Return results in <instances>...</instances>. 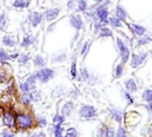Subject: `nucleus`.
<instances>
[{"mask_svg":"<svg viewBox=\"0 0 152 137\" xmlns=\"http://www.w3.org/2000/svg\"><path fill=\"white\" fill-rule=\"evenodd\" d=\"M35 75H36L37 79H39L40 82L47 83L48 81H49L51 79L54 78L55 71L53 70H51V68H41V70H39Z\"/></svg>","mask_w":152,"mask_h":137,"instance_id":"f257e3e1","label":"nucleus"},{"mask_svg":"<svg viewBox=\"0 0 152 137\" xmlns=\"http://www.w3.org/2000/svg\"><path fill=\"white\" fill-rule=\"evenodd\" d=\"M116 45H117V47L120 51V56H121V61H122V63L124 64L128 61L129 60V57H130V51L129 49L127 48V46L125 45L124 42L117 37L116 38Z\"/></svg>","mask_w":152,"mask_h":137,"instance_id":"f03ea898","label":"nucleus"},{"mask_svg":"<svg viewBox=\"0 0 152 137\" xmlns=\"http://www.w3.org/2000/svg\"><path fill=\"white\" fill-rule=\"evenodd\" d=\"M36 75H31L24 83H23L20 86V88L23 92L29 93L32 90H35L36 88Z\"/></svg>","mask_w":152,"mask_h":137,"instance_id":"7ed1b4c3","label":"nucleus"},{"mask_svg":"<svg viewBox=\"0 0 152 137\" xmlns=\"http://www.w3.org/2000/svg\"><path fill=\"white\" fill-rule=\"evenodd\" d=\"M80 116L82 118H93L96 116L97 111L96 109L93 106L91 105H84L81 108L80 110Z\"/></svg>","mask_w":152,"mask_h":137,"instance_id":"20e7f679","label":"nucleus"},{"mask_svg":"<svg viewBox=\"0 0 152 137\" xmlns=\"http://www.w3.org/2000/svg\"><path fill=\"white\" fill-rule=\"evenodd\" d=\"M148 56V53H139V54H132V61H131V65L132 68H137L140 65H141L146 58Z\"/></svg>","mask_w":152,"mask_h":137,"instance_id":"39448f33","label":"nucleus"},{"mask_svg":"<svg viewBox=\"0 0 152 137\" xmlns=\"http://www.w3.org/2000/svg\"><path fill=\"white\" fill-rule=\"evenodd\" d=\"M70 24H71V26L74 30H76L77 31L82 30L83 27V21L81 15L74 14V15L71 16V18H70Z\"/></svg>","mask_w":152,"mask_h":137,"instance_id":"423d86ee","label":"nucleus"},{"mask_svg":"<svg viewBox=\"0 0 152 137\" xmlns=\"http://www.w3.org/2000/svg\"><path fill=\"white\" fill-rule=\"evenodd\" d=\"M17 122L22 127L28 128L32 125V118L28 114H23L17 117Z\"/></svg>","mask_w":152,"mask_h":137,"instance_id":"0eeeda50","label":"nucleus"},{"mask_svg":"<svg viewBox=\"0 0 152 137\" xmlns=\"http://www.w3.org/2000/svg\"><path fill=\"white\" fill-rule=\"evenodd\" d=\"M59 13H60V11H59L58 8H50V9H48L45 12L44 16H45V19L48 22H53L58 17Z\"/></svg>","mask_w":152,"mask_h":137,"instance_id":"6e6552de","label":"nucleus"},{"mask_svg":"<svg viewBox=\"0 0 152 137\" xmlns=\"http://www.w3.org/2000/svg\"><path fill=\"white\" fill-rule=\"evenodd\" d=\"M129 28H130V30H131V31H132V34H134L136 36H140V37L143 36L144 33H145V31H146V29L144 27H142L140 25L134 24V23L130 24L129 25Z\"/></svg>","mask_w":152,"mask_h":137,"instance_id":"1a4fd4ad","label":"nucleus"},{"mask_svg":"<svg viewBox=\"0 0 152 137\" xmlns=\"http://www.w3.org/2000/svg\"><path fill=\"white\" fill-rule=\"evenodd\" d=\"M42 19H43V15L39 13V12H33L31 14V24L34 28L38 27L41 22H42Z\"/></svg>","mask_w":152,"mask_h":137,"instance_id":"9d476101","label":"nucleus"},{"mask_svg":"<svg viewBox=\"0 0 152 137\" xmlns=\"http://www.w3.org/2000/svg\"><path fill=\"white\" fill-rule=\"evenodd\" d=\"M115 16L116 18H118L121 22H125L126 21V18H127V13L125 11V9L118 5L115 8Z\"/></svg>","mask_w":152,"mask_h":137,"instance_id":"9b49d317","label":"nucleus"},{"mask_svg":"<svg viewBox=\"0 0 152 137\" xmlns=\"http://www.w3.org/2000/svg\"><path fill=\"white\" fill-rule=\"evenodd\" d=\"M36 41V38L32 35H27L23 38V41L21 43L22 47H28L31 45H33Z\"/></svg>","mask_w":152,"mask_h":137,"instance_id":"f8f14e48","label":"nucleus"},{"mask_svg":"<svg viewBox=\"0 0 152 137\" xmlns=\"http://www.w3.org/2000/svg\"><path fill=\"white\" fill-rule=\"evenodd\" d=\"M15 117L9 113V112H6L4 114V124L6 125H8L9 127H14L15 125Z\"/></svg>","mask_w":152,"mask_h":137,"instance_id":"ddd939ff","label":"nucleus"},{"mask_svg":"<svg viewBox=\"0 0 152 137\" xmlns=\"http://www.w3.org/2000/svg\"><path fill=\"white\" fill-rule=\"evenodd\" d=\"M125 87H126L127 91L130 93H135L138 90V87L132 79H130L125 81Z\"/></svg>","mask_w":152,"mask_h":137,"instance_id":"4468645a","label":"nucleus"},{"mask_svg":"<svg viewBox=\"0 0 152 137\" xmlns=\"http://www.w3.org/2000/svg\"><path fill=\"white\" fill-rule=\"evenodd\" d=\"M29 5H30L29 0H15L13 3V6L15 8H19V9L27 8Z\"/></svg>","mask_w":152,"mask_h":137,"instance_id":"2eb2a0df","label":"nucleus"},{"mask_svg":"<svg viewBox=\"0 0 152 137\" xmlns=\"http://www.w3.org/2000/svg\"><path fill=\"white\" fill-rule=\"evenodd\" d=\"M33 63L36 67H39V68H44L46 66V61L40 54H37L33 58Z\"/></svg>","mask_w":152,"mask_h":137,"instance_id":"dca6fc26","label":"nucleus"},{"mask_svg":"<svg viewBox=\"0 0 152 137\" xmlns=\"http://www.w3.org/2000/svg\"><path fill=\"white\" fill-rule=\"evenodd\" d=\"M95 13H96V15L99 18V20H105V19H107V17H108V10L107 9V7L100 8V9L97 10Z\"/></svg>","mask_w":152,"mask_h":137,"instance_id":"f3484780","label":"nucleus"},{"mask_svg":"<svg viewBox=\"0 0 152 137\" xmlns=\"http://www.w3.org/2000/svg\"><path fill=\"white\" fill-rule=\"evenodd\" d=\"M2 44L5 45V46H7V47H13L15 45V41L9 36H4L2 37Z\"/></svg>","mask_w":152,"mask_h":137,"instance_id":"a211bd4d","label":"nucleus"},{"mask_svg":"<svg viewBox=\"0 0 152 137\" xmlns=\"http://www.w3.org/2000/svg\"><path fill=\"white\" fill-rule=\"evenodd\" d=\"M99 37H113L112 30L107 27H103L99 30Z\"/></svg>","mask_w":152,"mask_h":137,"instance_id":"6ab92c4d","label":"nucleus"},{"mask_svg":"<svg viewBox=\"0 0 152 137\" xmlns=\"http://www.w3.org/2000/svg\"><path fill=\"white\" fill-rule=\"evenodd\" d=\"M72 109H73V103L72 102H66L64 105L63 109H62L63 116H68L71 113V111L72 110Z\"/></svg>","mask_w":152,"mask_h":137,"instance_id":"aec40b11","label":"nucleus"},{"mask_svg":"<svg viewBox=\"0 0 152 137\" xmlns=\"http://www.w3.org/2000/svg\"><path fill=\"white\" fill-rule=\"evenodd\" d=\"M77 12H85L88 9V4L85 0H78L77 2Z\"/></svg>","mask_w":152,"mask_h":137,"instance_id":"412c9836","label":"nucleus"},{"mask_svg":"<svg viewBox=\"0 0 152 137\" xmlns=\"http://www.w3.org/2000/svg\"><path fill=\"white\" fill-rule=\"evenodd\" d=\"M65 59H66V53H58V54L54 53L52 55V58H51L53 62H62Z\"/></svg>","mask_w":152,"mask_h":137,"instance_id":"4be33fe9","label":"nucleus"},{"mask_svg":"<svg viewBox=\"0 0 152 137\" xmlns=\"http://www.w3.org/2000/svg\"><path fill=\"white\" fill-rule=\"evenodd\" d=\"M29 94H30L31 100L33 102H39L41 100V94H40V92L37 91V90L31 91V93Z\"/></svg>","mask_w":152,"mask_h":137,"instance_id":"5701e85b","label":"nucleus"},{"mask_svg":"<svg viewBox=\"0 0 152 137\" xmlns=\"http://www.w3.org/2000/svg\"><path fill=\"white\" fill-rule=\"evenodd\" d=\"M111 116H112V118H113L115 121L121 123V121H122V113H121V111H120L119 110L112 109V110H111Z\"/></svg>","mask_w":152,"mask_h":137,"instance_id":"b1692460","label":"nucleus"},{"mask_svg":"<svg viewBox=\"0 0 152 137\" xmlns=\"http://www.w3.org/2000/svg\"><path fill=\"white\" fill-rule=\"evenodd\" d=\"M109 20V24L115 28H119L123 26V22H121L118 18L116 17H111L108 19Z\"/></svg>","mask_w":152,"mask_h":137,"instance_id":"393cba45","label":"nucleus"},{"mask_svg":"<svg viewBox=\"0 0 152 137\" xmlns=\"http://www.w3.org/2000/svg\"><path fill=\"white\" fill-rule=\"evenodd\" d=\"M142 98L146 102H152V89H147V90H145L143 92V94H142Z\"/></svg>","mask_w":152,"mask_h":137,"instance_id":"a878e982","label":"nucleus"},{"mask_svg":"<svg viewBox=\"0 0 152 137\" xmlns=\"http://www.w3.org/2000/svg\"><path fill=\"white\" fill-rule=\"evenodd\" d=\"M71 77L72 79H74L77 76V67H76V60H73L72 61V65H71Z\"/></svg>","mask_w":152,"mask_h":137,"instance_id":"bb28decb","label":"nucleus"},{"mask_svg":"<svg viewBox=\"0 0 152 137\" xmlns=\"http://www.w3.org/2000/svg\"><path fill=\"white\" fill-rule=\"evenodd\" d=\"M7 27V16L5 14H0V30L3 31Z\"/></svg>","mask_w":152,"mask_h":137,"instance_id":"cd10ccee","label":"nucleus"},{"mask_svg":"<svg viewBox=\"0 0 152 137\" xmlns=\"http://www.w3.org/2000/svg\"><path fill=\"white\" fill-rule=\"evenodd\" d=\"M152 38L149 37V36H146V35H143L141 36V37L138 40V45H146L149 42H151Z\"/></svg>","mask_w":152,"mask_h":137,"instance_id":"c85d7f7f","label":"nucleus"},{"mask_svg":"<svg viewBox=\"0 0 152 137\" xmlns=\"http://www.w3.org/2000/svg\"><path fill=\"white\" fill-rule=\"evenodd\" d=\"M20 99H21V102L24 104H29L31 102V98H30V94L28 93H25L23 92L21 95H20Z\"/></svg>","mask_w":152,"mask_h":137,"instance_id":"c756f323","label":"nucleus"},{"mask_svg":"<svg viewBox=\"0 0 152 137\" xmlns=\"http://www.w3.org/2000/svg\"><path fill=\"white\" fill-rule=\"evenodd\" d=\"M29 60H30L29 55L24 54V53H23V54L19 55V57H18V61H19L21 64H23V65L27 64V63H28V61H29Z\"/></svg>","mask_w":152,"mask_h":137,"instance_id":"7c9ffc66","label":"nucleus"},{"mask_svg":"<svg viewBox=\"0 0 152 137\" xmlns=\"http://www.w3.org/2000/svg\"><path fill=\"white\" fill-rule=\"evenodd\" d=\"M123 72H124V65H123V63L117 64V66L115 68V78H120L122 76Z\"/></svg>","mask_w":152,"mask_h":137,"instance_id":"2f4dec72","label":"nucleus"},{"mask_svg":"<svg viewBox=\"0 0 152 137\" xmlns=\"http://www.w3.org/2000/svg\"><path fill=\"white\" fill-rule=\"evenodd\" d=\"M81 78L84 81H87L89 79H90V74L87 71V68H81Z\"/></svg>","mask_w":152,"mask_h":137,"instance_id":"473e14b6","label":"nucleus"},{"mask_svg":"<svg viewBox=\"0 0 152 137\" xmlns=\"http://www.w3.org/2000/svg\"><path fill=\"white\" fill-rule=\"evenodd\" d=\"M9 59H10V57L7 54V53L4 49H2L1 47H0V60L7 61V60H9Z\"/></svg>","mask_w":152,"mask_h":137,"instance_id":"72a5a7b5","label":"nucleus"},{"mask_svg":"<svg viewBox=\"0 0 152 137\" xmlns=\"http://www.w3.org/2000/svg\"><path fill=\"white\" fill-rule=\"evenodd\" d=\"M62 132H63V128L61 127V125H55V135H56V137H63Z\"/></svg>","mask_w":152,"mask_h":137,"instance_id":"f704fd0d","label":"nucleus"},{"mask_svg":"<svg viewBox=\"0 0 152 137\" xmlns=\"http://www.w3.org/2000/svg\"><path fill=\"white\" fill-rule=\"evenodd\" d=\"M63 122H64V117H63V116L56 115V116L55 117V118H54V125H61Z\"/></svg>","mask_w":152,"mask_h":137,"instance_id":"c9c22d12","label":"nucleus"},{"mask_svg":"<svg viewBox=\"0 0 152 137\" xmlns=\"http://www.w3.org/2000/svg\"><path fill=\"white\" fill-rule=\"evenodd\" d=\"M89 48H90V42H89V41H87V42H85V43H84V45H83V49H82L81 54H82V55H85V54L88 53Z\"/></svg>","mask_w":152,"mask_h":137,"instance_id":"e433bc0d","label":"nucleus"},{"mask_svg":"<svg viewBox=\"0 0 152 137\" xmlns=\"http://www.w3.org/2000/svg\"><path fill=\"white\" fill-rule=\"evenodd\" d=\"M64 137H77L76 136V130L74 128H70Z\"/></svg>","mask_w":152,"mask_h":137,"instance_id":"4c0bfd02","label":"nucleus"},{"mask_svg":"<svg viewBox=\"0 0 152 137\" xmlns=\"http://www.w3.org/2000/svg\"><path fill=\"white\" fill-rule=\"evenodd\" d=\"M115 130L113 128L109 127V128L107 129V131H106V137H115Z\"/></svg>","mask_w":152,"mask_h":137,"instance_id":"58836bf2","label":"nucleus"},{"mask_svg":"<svg viewBox=\"0 0 152 137\" xmlns=\"http://www.w3.org/2000/svg\"><path fill=\"white\" fill-rule=\"evenodd\" d=\"M75 6H76V4H75L74 0H70V1L67 3V7L70 10H73L75 8Z\"/></svg>","mask_w":152,"mask_h":137,"instance_id":"ea45409f","label":"nucleus"},{"mask_svg":"<svg viewBox=\"0 0 152 137\" xmlns=\"http://www.w3.org/2000/svg\"><path fill=\"white\" fill-rule=\"evenodd\" d=\"M124 97L127 100V102H128L129 104H132L133 102V99L132 98V96L130 95V94L128 92H124Z\"/></svg>","mask_w":152,"mask_h":137,"instance_id":"a19ab883","label":"nucleus"},{"mask_svg":"<svg viewBox=\"0 0 152 137\" xmlns=\"http://www.w3.org/2000/svg\"><path fill=\"white\" fill-rule=\"evenodd\" d=\"M124 134H125V131H124V129L123 127H120L117 133H116V135H115V137H123Z\"/></svg>","mask_w":152,"mask_h":137,"instance_id":"79ce46f5","label":"nucleus"},{"mask_svg":"<svg viewBox=\"0 0 152 137\" xmlns=\"http://www.w3.org/2000/svg\"><path fill=\"white\" fill-rule=\"evenodd\" d=\"M31 137H46V134L44 133H36V134H33L32 136Z\"/></svg>","mask_w":152,"mask_h":137,"instance_id":"37998d69","label":"nucleus"},{"mask_svg":"<svg viewBox=\"0 0 152 137\" xmlns=\"http://www.w3.org/2000/svg\"><path fill=\"white\" fill-rule=\"evenodd\" d=\"M19 55H20V54H19L18 53H13V54L9 55V57H10V59H15V58H18Z\"/></svg>","mask_w":152,"mask_h":137,"instance_id":"c03bdc74","label":"nucleus"},{"mask_svg":"<svg viewBox=\"0 0 152 137\" xmlns=\"http://www.w3.org/2000/svg\"><path fill=\"white\" fill-rule=\"evenodd\" d=\"M46 123H47V122H46V120H45L44 118H40V119H39V124H40L41 126H45V125H46Z\"/></svg>","mask_w":152,"mask_h":137,"instance_id":"a18cd8bd","label":"nucleus"},{"mask_svg":"<svg viewBox=\"0 0 152 137\" xmlns=\"http://www.w3.org/2000/svg\"><path fill=\"white\" fill-rule=\"evenodd\" d=\"M148 108H149V110H150L151 112H152V102H149V103H148Z\"/></svg>","mask_w":152,"mask_h":137,"instance_id":"49530a36","label":"nucleus"},{"mask_svg":"<svg viewBox=\"0 0 152 137\" xmlns=\"http://www.w3.org/2000/svg\"><path fill=\"white\" fill-rule=\"evenodd\" d=\"M94 1H95L96 3H100V2L103 1V0H94Z\"/></svg>","mask_w":152,"mask_h":137,"instance_id":"de8ad7c7","label":"nucleus"},{"mask_svg":"<svg viewBox=\"0 0 152 137\" xmlns=\"http://www.w3.org/2000/svg\"><path fill=\"white\" fill-rule=\"evenodd\" d=\"M123 137H126V135H125V134H124V135H123Z\"/></svg>","mask_w":152,"mask_h":137,"instance_id":"09e8293b","label":"nucleus"},{"mask_svg":"<svg viewBox=\"0 0 152 137\" xmlns=\"http://www.w3.org/2000/svg\"><path fill=\"white\" fill-rule=\"evenodd\" d=\"M3 137H6V135H5V134H4V136H3Z\"/></svg>","mask_w":152,"mask_h":137,"instance_id":"8fccbe9b","label":"nucleus"}]
</instances>
